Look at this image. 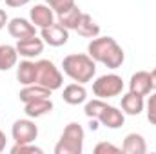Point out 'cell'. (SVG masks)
Wrapping results in <instances>:
<instances>
[{
	"label": "cell",
	"instance_id": "1",
	"mask_svg": "<svg viewBox=\"0 0 156 154\" xmlns=\"http://www.w3.org/2000/svg\"><path fill=\"white\" fill-rule=\"evenodd\" d=\"M87 54L96 64H104L109 69L122 67V64L125 60V53H123L122 45L113 37H96V38H91L89 45H87Z\"/></svg>",
	"mask_w": 156,
	"mask_h": 154
},
{
	"label": "cell",
	"instance_id": "2",
	"mask_svg": "<svg viewBox=\"0 0 156 154\" xmlns=\"http://www.w3.org/2000/svg\"><path fill=\"white\" fill-rule=\"evenodd\" d=\"M62 69L73 82L87 83L96 75V62L87 53H73L62 60Z\"/></svg>",
	"mask_w": 156,
	"mask_h": 154
},
{
	"label": "cell",
	"instance_id": "3",
	"mask_svg": "<svg viewBox=\"0 0 156 154\" xmlns=\"http://www.w3.org/2000/svg\"><path fill=\"white\" fill-rule=\"evenodd\" d=\"M83 140H85L83 127L76 121H71L66 125L58 143L55 145V154H82Z\"/></svg>",
	"mask_w": 156,
	"mask_h": 154
},
{
	"label": "cell",
	"instance_id": "4",
	"mask_svg": "<svg viewBox=\"0 0 156 154\" xmlns=\"http://www.w3.org/2000/svg\"><path fill=\"white\" fill-rule=\"evenodd\" d=\"M123 80L120 75L115 73H109V75H102L93 82V94L96 98H102V100H109V98H115L120 96L122 91H123Z\"/></svg>",
	"mask_w": 156,
	"mask_h": 154
},
{
	"label": "cell",
	"instance_id": "5",
	"mask_svg": "<svg viewBox=\"0 0 156 154\" xmlns=\"http://www.w3.org/2000/svg\"><path fill=\"white\" fill-rule=\"evenodd\" d=\"M37 83L47 87L49 91H56L62 87L64 76L51 60H38L37 62Z\"/></svg>",
	"mask_w": 156,
	"mask_h": 154
},
{
	"label": "cell",
	"instance_id": "6",
	"mask_svg": "<svg viewBox=\"0 0 156 154\" xmlns=\"http://www.w3.org/2000/svg\"><path fill=\"white\" fill-rule=\"evenodd\" d=\"M11 138L15 143H33L38 138V127L31 118L16 120L11 127Z\"/></svg>",
	"mask_w": 156,
	"mask_h": 154
},
{
	"label": "cell",
	"instance_id": "7",
	"mask_svg": "<svg viewBox=\"0 0 156 154\" xmlns=\"http://www.w3.org/2000/svg\"><path fill=\"white\" fill-rule=\"evenodd\" d=\"M40 37H42V40L47 45H51V47H62L69 40V29H66L62 24L55 22L53 26L40 29Z\"/></svg>",
	"mask_w": 156,
	"mask_h": 154
},
{
	"label": "cell",
	"instance_id": "8",
	"mask_svg": "<svg viewBox=\"0 0 156 154\" xmlns=\"http://www.w3.org/2000/svg\"><path fill=\"white\" fill-rule=\"evenodd\" d=\"M7 33L16 40L22 38H29V37H35L37 35V26L27 20V18H22V16H15L7 22Z\"/></svg>",
	"mask_w": 156,
	"mask_h": 154
},
{
	"label": "cell",
	"instance_id": "9",
	"mask_svg": "<svg viewBox=\"0 0 156 154\" xmlns=\"http://www.w3.org/2000/svg\"><path fill=\"white\" fill-rule=\"evenodd\" d=\"M44 45L45 42L42 40V37H29V38H22L16 40V51H18V56H24V58H37L44 53Z\"/></svg>",
	"mask_w": 156,
	"mask_h": 154
},
{
	"label": "cell",
	"instance_id": "10",
	"mask_svg": "<svg viewBox=\"0 0 156 154\" xmlns=\"http://www.w3.org/2000/svg\"><path fill=\"white\" fill-rule=\"evenodd\" d=\"M55 11L47 5V4H35L31 9H29V20L40 27V29H44V27H49V26H53L55 24Z\"/></svg>",
	"mask_w": 156,
	"mask_h": 154
},
{
	"label": "cell",
	"instance_id": "11",
	"mask_svg": "<svg viewBox=\"0 0 156 154\" xmlns=\"http://www.w3.org/2000/svg\"><path fill=\"white\" fill-rule=\"evenodd\" d=\"M129 91L140 96H147L153 91V82H151V73L149 71H136L131 80H129Z\"/></svg>",
	"mask_w": 156,
	"mask_h": 154
},
{
	"label": "cell",
	"instance_id": "12",
	"mask_svg": "<svg viewBox=\"0 0 156 154\" xmlns=\"http://www.w3.org/2000/svg\"><path fill=\"white\" fill-rule=\"evenodd\" d=\"M98 121H100V125H104L107 129H120L125 123V113L115 105H107L104 109V113L100 114Z\"/></svg>",
	"mask_w": 156,
	"mask_h": 154
},
{
	"label": "cell",
	"instance_id": "13",
	"mask_svg": "<svg viewBox=\"0 0 156 154\" xmlns=\"http://www.w3.org/2000/svg\"><path fill=\"white\" fill-rule=\"evenodd\" d=\"M62 100L69 105H80L87 100V89L83 87V83H69L64 87V93H62Z\"/></svg>",
	"mask_w": 156,
	"mask_h": 154
},
{
	"label": "cell",
	"instance_id": "14",
	"mask_svg": "<svg viewBox=\"0 0 156 154\" xmlns=\"http://www.w3.org/2000/svg\"><path fill=\"white\" fill-rule=\"evenodd\" d=\"M51 93L47 87L38 85V83H31V85H24L18 93V98L22 103H27V102H35V100H42V98H51Z\"/></svg>",
	"mask_w": 156,
	"mask_h": 154
},
{
	"label": "cell",
	"instance_id": "15",
	"mask_svg": "<svg viewBox=\"0 0 156 154\" xmlns=\"http://www.w3.org/2000/svg\"><path fill=\"white\" fill-rule=\"evenodd\" d=\"M144 109H145V100H144V96L134 94V93H131V91L122 96V111H123L125 114L138 116Z\"/></svg>",
	"mask_w": 156,
	"mask_h": 154
},
{
	"label": "cell",
	"instance_id": "16",
	"mask_svg": "<svg viewBox=\"0 0 156 154\" xmlns=\"http://www.w3.org/2000/svg\"><path fill=\"white\" fill-rule=\"evenodd\" d=\"M16 80L22 85L37 83V62H31L29 58L16 64Z\"/></svg>",
	"mask_w": 156,
	"mask_h": 154
},
{
	"label": "cell",
	"instance_id": "17",
	"mask_svg": "<svg viewBox=\"0 0 156 154\" xmlns=\"http://www.w3.org/2000/svg\"><path fill=\"white\" fill-rule=\"evenodd\" d=\"M122 152L125 154H145L147 152V143L145 138L138 132H131L123 138L122 143Z\"/></svg>",
	"mask_w": 156,
	"mask_h": 154
},
{
	"label": "cell",
	"instance_id": "18",
	"mask_svg": "<svg viewBox=\"0 0 156 154\" xmlns=\"http://www.w3.org/2000/svg\"><path fill=\"white\" fill-rule=\"evenodd\" d=\"M53 102L51 98H42V100H35V102H27L24 103V113L27 118H40L45 116L53 111Z\"/></svg>",
	"mask_w": 156,
	"mask_h": 154
},
{
	"label": "cell",
	"instance_id": "19",
	"mask_svg": "<svg viewBox=\"0 0 156 154\" xmlns=\"http://www.w3.org/2000/svg\"><path fill=\"white\" fill-rule=\"evenodd\" d=\"M75 31L80 37H83V38H96V37H100V26L87 13H82V18H80V22H78Z\"/></svg>",
	"mask_w": 156,
	"mask_h": 154
},
{
	"label": "cell",
	"instance_id": "20",
	"mask_svg": "<svg viewBox=\"0 0 156 154\" xmlns=\"http://www.w3.org/2000/svg\"><path fill=\"white\" fill-rule=\"evenodd\" d=\"M80 18H82V9L78 7L76 4H75L73 7L66 9L64 13H58V15H56V22L62 24V26H64L66 29H69V31H75V29H76Z\"/></svg>",
	"mask_w": 156,
	"mask_h": 154
},
{
	"label": "cell",
	"instance_id": "21",
	"mask_svg": "<svg viewBox=\"0 0 156 154\" xmlns=\"http://www.w3.org/2000/svg\"><path fill=\"white\" fill-rule=\"evenodd\" d=\"M16 62H18L16 47L9 44H2L0 45V71H9L16 67Z\"/></svg>",
	"mask_w": 156,
	"mask_h": 154
},
{
	"label": "cell",
	"instance_id": "22",
	"mask_svg": "<svg viewBox=\"0 0 156 154\" xmlns=\"http://www.w3.org/2000/svg\"><path fill=\"white\" fill-rule=\"evenodd\" d=\"M107 107V103L102 100V98H94V100H91V102H87L85 103V107H83V113L85 116L91 120V118H94V120H98L100 114L104 113V109Z\"/></svg>",
	"mask_w": 156,
	"mask_h": 154
},
{
	"label": "cell",
	"instance_id": "23",
	"mask_svg": "<svg viewBox=\"0 0 156 154\" xmlns=\"http://www.w3.org/2000/svg\"><path fill=\"white\" fill-rule=\"evenodd\" d=\"M44 151L35 143H15L11 147V154H42Z\"/></svg>",
	"mask_w": 156,
	"mask_h": 154
},
{
	"label": "cell",
	"instance_id": "24",
	"mask_svg": "<svg viewBox=\"0 0 156 154\" xmlns=\"http://www.w3.org/2000/svg\"><path fill=\"white\" fill-rule=\"evenodd\" d=\"M44 4H47V5L58 15V13H64L66 9L73 7V5H75V0H44Z\"/></svg>",
	"mask_w": 156,
	"mask_h": 154
},
{
	"label": "cell",
	"instance_id": "25",
	"mask_svg": "<svg viewBox=\"0 0 156 154\" xmlns=\"http://www.w3.org/2000/svg\"><path fill=\"white\" fill-rule=\"evenodd\" d=\"M145 113H147V120L151 121V125H156V93H153L147 102H145Z\"/></svg>",
	"mask_w": 156,
	"mask_h": 154
},
{
	"label": "cell",
	"instance_id": "26",
	"mask_svg": "<svg viewBox=\"0 0 156 154\" xmlns=\"http://www.w3.org/2000/svg\"><path fill=\"white\" fill-rule=\"evenodd\" d=\"M94 152L96 154H120L122 147H116V145H113L109 142H100V143H96Z\"/></svg>",
	"mask_w": 156,
	"mask_h": 154
},
{
	"label": "cell",
	"instance_id": "27",
	"mask_svg": "<svg viewBox=\"0 0 156 154\" xmlns=\"http://www.w3.org/2000/svg\"><path fill=\"white\" fill-rule=\"evenodd\" d=\"M31 0H5V4L9 5V7H22V5H26V4H29Z\"/></svg>",
	"mask_w": 156,
	"mask_h": 154
},
{
	"label": "cell",
	"instance_id": "28",
	"mask_svg": "<svg viewBox=\"0 0 156 154\" xmlns=\"http://www.w3.org/2000/svg\"><path fill=\"white\" fill-rule=\"evenodd\" d=\"M7 22H9V18H7V13H5L4 9H0V29H4V27L7 26Z\"/></svg>",
	"mask_w": 156,
	"mask_h": 154
},
{
	"label": "cell",
	"instance_id": "29",
	"mask_svg": "<svg viewBox=\"0 0 156 154\" xmlns=\"http://www.w3.org/2000/svg\"><path fill=\"white\" fill-rule=\"evenodd\" d=\"M5 142H7V140H5V134L0 131V152H4V151H5Z\"/></svg>",
	"mask_w": 156,
	"mask_h": 154
},
{
	"label": "cell",
	"instance_id": "30",
	"mask_svg": "<svg viewBox=\"0 0 156 154\" xmlns=\"http://www.w3.org/2000/svg\"><path fill=\"white\" fill-rule=\"evenodd\" d=\"M98 127H100V121L94 120V118H91V121H89V129H91V131H96Z\"/></svg>",
	"mask_w": 156,
	"mask_h": 154
},
{
	"label": "cell",
	"instance_id": "31",
	"mask_svg": "<svg viewBox=\"0 0 156 154\" xmlns=\"http://www.w3.org/2000/svg\"><path fill=\"white\" fill-rule=\"evenodd\" d=\"M151 82H153V89L156 91V67L151 71Z\"/></svg>",
	"mask_w": 156,
	"mask_h": 154
},
{
	"label": "cell",
	"instance_id": "32",
	"mask_svg": "<svg viewBox=\"0 0 156 154\" xmlns=\"http://www.w3.org/2000/svg\"><path fill=\"white\" fill-rule=\"evenodd\" d=\"M0 2H2V0H0Z\"/></svg>",
	"mask_w": 156,
	"mask_h": 154
}]
</instances>
